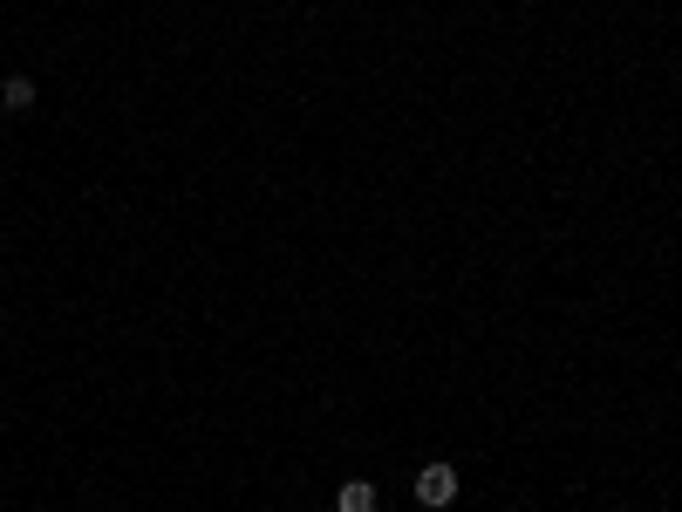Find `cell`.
Listing matches in <instances>:
<instances>
[{
    "instance_id": "3",
    "label": "cell",
    "mask_w": 682,
    "mask_h": 512,
    "mask_svg": "<svg viewBox=\"0 0 682 512\" xmlns=\"http://www.w3.org/2000/svg\"><path fill=\"white\" fill-rule=\"evenodd\" d=\"M0 103H7V110H28V103H35V82H28V76H7Z\"/></svg>"
},
{
    "instance_id": "2",
    "label": "cell",
    "mask_w": 682,
    "mask_h": 512,
    "mask_svg": "<svg viewBox=\"0 0 682 512\" xmlns=\"http://www.w3.org/2000/svg\"><path fill=\"white\" fill-rule=\"evenodd\" d=\"M335 512H376V485H369V478H341Z\"/></svg>"
},
{
    "instance_id": "1",
    "label": "cell",
    "mask_w": 682,
    "mask_h": 512,
    "mask_svg": "<svg viewBox=\"0 0 682 512\" xmlns=\"http://www.w3.org/2000/svg\"><path fill=\"white\" fill-rule=\"evenodd\" d=\"M417 499H423V506H451V499H457V472H451V465H423V472H417Z\"/></svg>"
}]
</instances>
